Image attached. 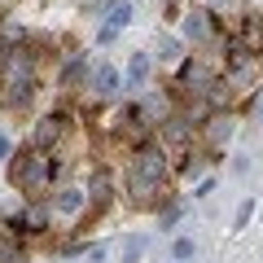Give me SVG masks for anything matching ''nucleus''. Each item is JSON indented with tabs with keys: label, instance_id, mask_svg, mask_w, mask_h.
I'll use <instances>...</instances> for the list:
<instances>
[{
	"label": "nucleus",
	"instance_id": "nucleus-1",
	"mask_svg": "<svg viewBox=\"0 0 263 263\" xmlns=\"http://www.w3.org/2000/svg\"><path fill=\"white\" fill-rule=\"evenodd\" d=\"M167 184V154L158 145H141L136 149V162H132V193L136 202H154Z\"/></svg>",
	"mask_w": 263,
	"mask_h": 263
},
{
	"label": "nucleus",
	"instance_id": "nucleus-2",
	"mask_svg": "<svg viewBox=\"0 0 263 263\" xmlns=\"http://www.w3.org/2000/svg\"><path fill=\"white\" fill-rule=\"evenodd\" d=\"M53 162L44 158L40 149H22L18 158H13V180H18L22 189H44L48 180H53Z\"/></svg>",
	"mask_w": 263,
	"mask_h": 263
},
{
	"label": "nucleus",
	"instance_id": "nucleus-3",
	"mask_svg": "<svg viewBox=\"0 0 263 263\" xmlns=\"http://www.w3.org/2000/svg\"><path fill=\"white\" fill-rule=\"evenodd\" d=\"M62 132H66V114H44V119L35 123V132H31V149L48 154L57 141H62Z\"/></svg>",
	"mask_w": 263,
	"mask_h": 263
},
{
	"label": "nucleus",
	"instance_id": "nucleus-4",
	"mask_svg": "<svg viewBox=\"0 0 263 263\" xmlns=\"http://www.w3.org/2000/svg\"><path fill=\"white\" fill-rule=\"evenodd\" d=\"M35 97V75H5V105L22 110V105Z\"/></svg>",
	"mask_w": 263,
	"mask_h": 263
},
{
	"label": "nucleus",
	"instance_id": "nucleus-5",
	"mask_svg": "<svg viewBox=\"0 0 263 263\" xmlns=\"http://www.w3.org/2000/svg\"><path fill=\"white\" fill-rule=\"evenodd\" d=\"M9 224L18 228V233H44V228H48V211L44 206H27L22 215H13Z\"/></svg>",
	"mask_w": 263,
	"mask_h": 263
},
{
	"label": "nucleus",
	"instance_id": "nucleus-6",
	"mask_svg": "<svg viewBox=\"0 0 263 263\" xmlns=\"http://www.w3.org/2000/svg\"><path fill=\"white\" fill-rule=\"evenodd\" d=\"M127 18H132V5H114V13L105 18V27H101V40H114L123 27H127Z\"/></svg>",
	"mask_w": 263,
	"mask_h": 263
},
{
	"label": "nucleus",
	"instance_id": "nucleus-7",
	"mask_svg": "<svg viewBox=\"0 0 263 263\" xmlns=\"http://www.w3.org/2000/svg\"><path fill=\"white\" fill-rule=\"evenodd\" d=\"M145 79H149V57L136 53V57L127 62V84H132V88H145Z\"/></svg>",
	"mask_w": 263,
	"mask_h": 263
},
{
	"label": "nucleus",
	"instance_id": "nucleus-8",
	"mask_svg": "<svg viewBox=\"0 0 263 263\" xmlns=\"http://www.w3.org/2000/svg\"><path fill=\"white\" fill-rule=\"evenodd\" d=\"M79 206H84V193H79V189H62V193H57V211L79 215Z\"/></svg>",
	"mask_w": 263,
	"mask_h": 263
},
{
	"label": "nucleus",
	"instance_id": "nucleus-9",
	"mask_svg": "<svg viewBox=\"0 0 263 263\" xmlns=\"http://www.w3.org/2000/svg\"><path fill=\"white\" fill-rule=\"evenodd\" d=\"M206 31H211L206 13H189V18H184V35L189 40H206Z\"/></svg>",
	"mask_w": 263,
	"mask_h": 263
},
{
	"label": "nucleus",
	"instance_id": "nucleus-10",
	"mask_svg": "<svg viewBox=\"0 0 263 263\" xmlns=\"http://www.w3.org/2000/svg\"><path fill=\"white\" fill-rule=\"evenodd\" d=\"M92 88H97V92H114V88H119L114 66H101V70H97V75H92Z\"/></svg>",
	"mask_w": 263,
	"mask_h": 263
},
{
	"label": "nucleus",
	"instance_id": "nucleus-11",
	"mask_svg": "<svg viewBox=\"0 0 263 263\" xmlns=\"http://www.w3.org/2000/svg\"><path fill=\"white\" fill-rule=\"evenodd\" d=\"M228 62H233V75H241L246 66H250V53H241V44H233V53H228Z\"/></svg>",
	"mask_w": 263,
	"mask_h": 263
},
{
	"label": "nucleus",
	"instance_id": "nucleus-12",
	"mask_svg": "<svg viewBox=\"0 0 263 263\" xmlns=\"http://www.w3.org/2000/svg\"><path fill=\"white\" fill-rule=\"evenodd\" d=\"M84 70H88V62H84V57H75V62L66 66V84H79V79H84Z\"/></svg>",
	"mask_w": 263,
	"mask_h": 263
},
{
	"label": "nucleus",
	"instance_id": "nucleus-13",
	"mask_svg": "<svg viewBox=\"0 0 263 263\" xmlns=\"http://www.w3.org/2000/svg\"><path fill=\"white\" fill-rule=\"evenodd\" d=\"M92 197L101 202V206L110 202V180H105V176H97V180H92Z\"/></svg>",
	"mask_w": 263,
	"mask_h": 263
},
{
	"label": "nucleus",
	"instance_id": "nucleus-14",
	"mask_svg": "<svg viewBox=\"0 0 263 263\" xmlns=\"http://www.w3.org/2000/svg\"><path fill=\"white\" fill-rule=\"evenodd\" d=\"M193 250H197V246L189 241V237H180V241L171 246V254H176V259H193Z\"/></svg>",
	"mask_w": 263,
	"mask_h": 263
},
{
	"label": "nucleus",
	"instance_id": "nucleus-15",
	"mask_svg": "<svg viewBox=\"0 0 263 263\" xmlns=\"http://www.w3.org/2000/svg\"><path fill=\"white\" fill-rule=\"evenodd\" d=\"M9 149H13V145H9V136L0 132V158H9Z\"/></svg>",
	"mask_w": 263,
	"mask_h": 263
}]
</instances>
